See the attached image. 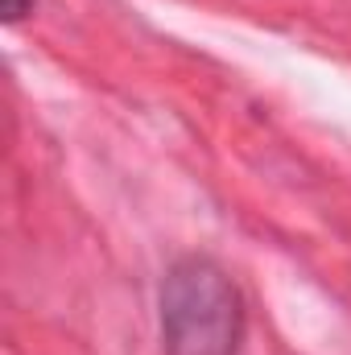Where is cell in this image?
<instances>
[{
  "mask_svg": "<svg viewBox=\"0 0 351 355\" xmlns=\"http://www.w3.org/2000/svg\"><path fill=\"white\" fill-rule=\"evenodd\" d=\"M157 310L166 355H240L244 293L211 257H178L162 277Z\"/></svg>",
  "mask_w": 351,
  "mask_h": 355,
  "instance_id": "1",
  "label": "cell"
},
{
  "mask_svg": "<svg viewBox=\"0 0 351 355\" xmlns=\"http://www.w3.org/2000/svg\"><path fill=\"white\" fill-rule=\"evenodd\" d=\"M0 12H4V25H17L33 12V0H0Z\"/></svg>",
  "mask_w": 351,
  "mask_h": 355,
  "instance_id": "2",
  "label": "cell"
}]
</instances>
